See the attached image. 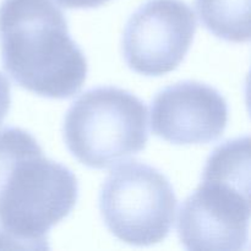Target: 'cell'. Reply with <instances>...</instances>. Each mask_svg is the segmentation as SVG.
Instances as JSON below:
<instances>
[{
    "mask_svg": "<svg viewBox=\"0 0 251 251\" xmlns=\"http://www.w3.org/2000/svg\"><path fill=\"white\" fill-rule=\"evenodd\" d=\"M0 49L10 77L41 97H71L87 77V59L53 0H2Z\"/></svg>",
    "mask_w": 251,
    "mask_h": 251,
    "instance_id": "obj_1",
    "label": "cell"
},
{
    "mask_svg": "<svg viewBox=\"0 0 251 251\" xmlns=\"http://www.w3.org/2000/svg\"><path fill=\"white\" fill-rule=\"evenodd\" d=\"M250 139L225 142L207 158L201 184L179 211L178 234L191 251H239L249 244Z\"/></svg>",
    "mask_w": 251,
    "mask_h": 251,
    "instance_id": "obj_2",
    "label": "cell"
},
{
    "mask_svg": "<svg viewBox=\"0 0 251 251\" xmlns=\"http://www.w3.org/2000/svg\"><path fill=\"white\" fill-rule=\"evenodd\" d=\"M78 198L75 174L47 158L39 145L14 164L0 188V248L48 249L49 230Z\"/></svg>",
    "mask_w": 251,
    "mask_h": 251,
    "instance_id": "obj_3",
    "label": "cell"
},
{
    "mask_svg": "<svg viewBox=\"0 0 251 251\" xmlns=\"http://www.w3.org/2000/svg\"><path fill=\"white\" fill-rule=\"evenodd\" d=\"M63 134L66 147L80 163L109 168L146 147L147 108L122 88H92L70 105Z\"/></svg>",
    "mask_w": 251,
    "mask_h": 251,
    "instance_id": "obj_4",
    "label": "cell"
},
{
    "mask_svg": "<svg viewBox=\"0 0 251 251\" xmlns=\"http://www.w3.org/2000/svg\"><path fill=\"white\" fill-rule=\"evenodd\" d=\"M176 193L163 173L129 162L110 172L100 193V212L109 232L135 247L163 242L176 220Z\"/></svg>",
    "mask_w": 251,
    "mask_h": 251,
    "instance_id": "obj_5",
    "label": "cell"
},
{
    "mask_svg": "<svg viewBox=\"0 0 251 251\" xmlns=\"http://www.w3.org/2000/svg\"><path fill=\"white\" fill-rule=\"evenodd\" d=\"M196 27L195 12L183 0H147L125 26V63L145 76L176 70L190 49Z\"/></svg>",
    "mask_w": 251,
    "mask_h": 251,
    "instance_id": "obj_6",
    "label": "cell"
},
{
    "mask_svg": "<svg viewBox=\"0 0 251 251\" xmlns=\"http://www.w3.org/2000/svg\"><path fill=\"white\" fill-rule=\"evenodd\" d=\"M227 124V100L206 83L178 82L152 100V131L171 144H210L222 136Z\"/></svg>",
    "mask_w": 251,
    "mask_h": 251,
    "instance_id": "obj_7",
    "label": "cell"
},
{
    "mask_svg": "<svg viewBox=\"0 0 251 251\" xmlns=\"http://www.w3.org/2000/svg\"><path fill=\"white\" fill-rule=\"evenodd\" d=\"M196 10L213 36L234 43L250 41V0H196Z\"/></svg>",
    "mask_w": 251,
    "mask_h": 251,
    "instance_id": "obj_8",
    "label": "cell"
},
{
    "mask_svg": "<svg viewBox=\"0 0 251 251\" xmlns=\"http://www.w3.org/2000/svg\"><path fill=\"white\" fill-rule=\"evenodd\" d=\"M37 145L38 141L26 130L20 127L0 130V186L12 166Z\"/></svg>",
    "mask_w": 251,
    "mask_h": 251,
    "instance_id": "obj_9",
    "label": "cell"
},
{
    "mask_svg": "<svg viewBox=\"0 0 251 251\" xmlns=\"http://www.w3.org/2000/svg\"><path fill=\"white\" fill-rule=\"evenodd\" d=\"M11 107V90L7 78L0 73V125L9 113Z\"/></svg>",
    "mask_w": 251,
    "mask_h": 251,
    "instance_id": "obj_10",
    "label": "cell"
},
{
    "mask_svg": "<svg viewBox=\"0 0 251 251\" xmlns=\"http://www.w3.org/2000/svg\"><path fill=\"white\" fill-rule=\"evenodd\" d=\"M61 6L68 9H93L105 4L109 0H56Z\"/></svg>",
    "mask_w": 251,
    "mask_h": 251,
    "instance_id": "obj_11",
    "label": "cell"
}]
</instances>
